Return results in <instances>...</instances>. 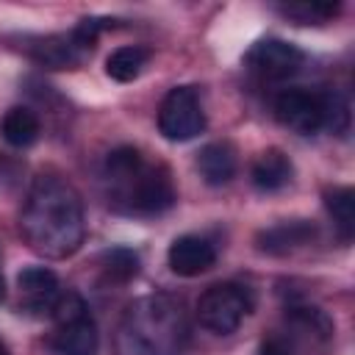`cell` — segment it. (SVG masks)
<instances>
[{"instance_id": "obj_1", "label": "cell", "mask_w": 355, "mask_h": 355, "mask_svg": "<svg viewBox=\"0 0 355 355\" xmlns=\"http://www.w3.org/2000/svg\"><path fill=\"white\" fill-rule=\"evenodd\" d=\"M19 233L25 244L44 258L61 261L75 255L86 236L78 189L61 175H36L19 214Z\"/></svg>"}, {"instance_id": "obj_2", "label": "cell", "mask_w": 355, "mask_h": 355, "mask_svg": "<svg viewBox=\"0 0 355 355\" xmlns=\"http://www.w3.org/2000/svg\"><path fill=\"white\" fill-rule=\"evenodd\" d=\"M189 324L180 300L147 294L130 302L116 324L114 355H183Z\"/></svg>"}, {"instance_id": "obj_3", "label": "cell", "mask_w": 355, "mask_h": 355, "mask_svg": "<svg viewBox=\"0 0 355 355\" xmlns=\"http://www.w3.org/2000/svg\"><path fill=\"white\" fill-rule=\"evenodd\" d=\"M105 178L111 183V202L119 211L155 216L175 205L178 191L172 175L161 164H147L136 147H116L105 158Z\"/></svg>"}, {"instance_id": "obj_4", "label": "cell", "mask_w": 355, "mask_h": 355, "mask_svg": "<svg viewBox=\"0 0 355 355\" xmlns=\"http://www.w3.org/2000/svg\"><path fill=\"white\" fill-rule=\"evenodd\" d=\"M250 308H252V297L244 286L216 283L205 288L202 297L197 300V319L205 330L216 336H230L241 324V319L250 313Z\"/></svg>"}, {"instance_id": "obj_5", "label": "cell", "mask_w": 355, "mask_h": 355, "mask_svg": "<svg viewBox=\"0 0 355 355\" xmlns=\"http://www.w3.org/2000/svg\"><path fill=\"white\" fill-rule=\"evenodd\" d=\"M330 94L333 92H311V89H286L275 100V116L280 125L300 136H313L327 128L330 119Z\"/></svg>"}, {"instance_id": "obj_6", "label": "cell", "mask_w": 355, "mask_h": 355, "mask_svg": "<svg viewBox=\"0 0 355 355\" xmlns=\"http://www.w3.org/2000/svg\"><path fill=\"white\" fill-rule=\"evenodd\" d=\"M158 130L169 141H189L205 130L202 100L194 86H175L158 108Z\"/></svg>"}, {"instance_id": "obj_7", "label": "cell", "mask_w": 355, "mask_h": 355, "mask_svg": "<svg viewBox=\"0 0 355 355\" xmlns=\"http://www.w3.org/2000/svg\"><path fill=\"white\" fill-rule=\"evenodd\" d=\"M305 61V53L283 39H261L244 53V64L263 80H286Z\"/></svg>"}, {"instance_id": "obj_8", "label": "cell", "mask_w": 355, "mask_h": 355, "mask_svg": "<svg viewBox=\"0 0 355 355\" xmlns=\"http://www.w3.org/2000/svg\"><path fill=\"white\" fill-rule=\"evenodd\" d=\"M166 261H169V269L180 277H197L202 272H208L214 263H216V250L208 239L202 236H178L172 244H169V252H166Z\"/></svg>"}, {"instance_id": "obj_9", "label": "cell", "mask_w": 355, "mask_h": 355, "mask_svg": "<svg viewBox=\"0 0 355 355\" xmlns=\"http://www.w3.org/2000/svg\"><path fill=\"white\" fill-rule=\"evenodd\" d=\"M316 236V225L308 219H286L272 227H263L255 236V247L266 255H288L300 247H308Z\"/></svg>"}, {"instance_id": "obj_10", "label": "cell", "mask_w": 355, "mask_h": 355, "mask_svg": "<svg viewBox=\"0 0 355 355\" xmlns=\"http://www.w3.org/2000/svg\"><path fill=\"white\" fill-rule=\"evenodd\" d=\"M28 55L47 67V69H75L83 58V47L75 42L72 31L69 33H53V36H42V39H33L28 47Z\"/></svg>"}, {"instance_id": "obj_11", "label": "cell", "mask_w": 355, "mask_h": 355, "mask_svg": "<svg viewBox=\"0 0 355 355\" xmlns=\"http://www.w3.org/2000/svg\"><path fill=\"white\" fill-rule=\"evenodd\" d=\"M17 286H19V294L25 297V308L50 316L53 302L58 300V277H55L53 269L28 266L17 275Z\"/></svg>"}, {"instance_id": "obj_12", "label": "cell", "mask_w": 355, "mask_h": 355, "mask_svg": "<svg viewBox=\"0 0 355 355\" xmlns=\"http://www.w3.org/2000/svg\"><path fill=\"white\" fill-rule=\"evenodd\" d=\"M53 347L61 355H97L100 336H97V324H94L92 313L78 316L64 324H55Z\"/></svg>"}, {"instance_id": "obj_13", "label": "cell", "mask_w": 355, "mask_h": 355, "mask_svg": "<svg viewBox=\"0 0 355 355\" xmlns=\"http://www.w3.org/2000/svg\"><path fill=\"white\" fill-rule=\"evenodd\" d=\"M197 169L200 178L208 186H225L233 180L236 169H239V158H236V147L230 141H211L197 153Z\"/></svg>"}, {"instance_id": "obj_14", "label": "cell", "mask_w": 355, "mask_h": 355, "mask_svg": "<svg viewBox=\"0 0 355 355\" xmlns=\"http://www.w3.org/2000/svg\"><path fill=\"white\" fill-rule=\"evenodd\" d=\"M250 175H252V186L258 191H280L291 180L294 166H291V158L280 147H269L252 161Z\"/></svg>"}, {"instance_id": "obj_15", "label": "cell", "mask_w": 355, "mask_h": 355, "mask_svg": "<svg viewBox=\"0 0 355 355\" xmlns=\"http://www.w3.org/2000/svg\"><path fill=\"white\" fill-rule=\"evenodd\" d=\"M0 133H3V139L11 144V147H31L36 139H39V133H42V125H39V116L31 111V108H25V105H14V108H8L6 114H3V119H0Z\"/></svg>"}, {"instance_id": "obj_16", "label": "cell", "mask_w": 355, "mask_h": 355, "mask_svg": "<svg viewBox=\"0 0 355 355\" xmlns=\"http://www.w3.org/2000/svg\"><path fill=\"white\" fill-rule=\"evenodd\" d=\"M147 61H150V47L125 44V47H116L105 58V72L116 83H130V80H136L141 75V69L147 67Z\"/></svg>"}, {"instance_id": "obj_17", "label": "cell", "mask_w": 355, "mask_h": 355, "mask_svg": "<svg viewBox=\"0 0 355 355\" xmlns=\"http://www.w3.org/2000/svg\"><path fill=\"white\" fill-rule=\"evenodd\" d=\"M324 208L333 219L341 241H349L355 233V191L349 186H333L324 191Z\"/></svg>"}, {"instance_id": "obj_18", "label": "cell", "mask_w": 355, "mask_h": 355, "mask_svg": "<svg viewBox=\"0 0 355 355\" xmlns=\"http://www.w3.org/2000/svg\"><path fill=\"white\" fill-rule=\"evenodd\" d=\"M100 272H103L105 283L122 286V283H128V280H133L139 275V255L133 250H128V247L105 250L103 258H100Z\"/></svg>"}, {"instance_id": "obj_19", "label": "cell", "mask_w": 355, "mask_h": 355, "mask_svg": "<svg viewBox=\"0 0 355 355\" xmlns=\"http://www.w3.org/2000/svg\"><path fill=\"white\" fill-rule=\"evenodd\" d=\"M277 11L283 17L297 19L300 25H322L333 19L341 11V6L338 3H288V6H277Z\"/></svg>"}, {"instance_id": "obj_20", "label": "cell", "mask_w": 355, "mask_h": 355, "mask_svg": "<svg viewBox=\"0 0 355 355\" xmlns=\"http://www.w3.org/2000/svg\"><path fill=\"white\" fill-rule=\"evenodd\" d=\"M258 355H291V349L280 338H266V341H261Z\"/></svg>"}, {"instance_id": "obj_21", "label": "cell", "mask_w": 355, "mask_h": 355, "mask_svg": "<svg viewBox=\"0 0 355 355\" xmlns=\"http://www.w3.org/2000/svg\"><path fill=\"white\" fill-rule=\"evenodd\" d=\"M6 300V280H3V275H0V302Z\"/></svg>"}, {"instance_id": "obj_22", "label": "cell", "mask_w": 355, "mask_h": 355, "mask_svg": "<svg viewBox=\"0 0 355 355\" xmlns=\"http://www.w3.org/2000/svg\"><path fill=\"white\" fill-rule=\"evenodd\" d=\"M0 355H8V352H6V349H3V347H0Z\"/></svg>"}]
</instances>
